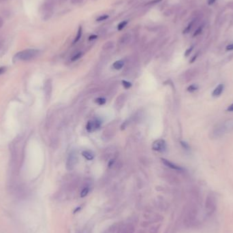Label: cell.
<instances>
[{
	"mask_svg": "<svg viewBox=\"0 0 233 233\" xmlns=\"http://www.w3.org/2000/svg\"><path fill=\"white\" fill-rule=\"evenodd\" d=\"M215 1L216 0H208V4L209 5H212V4L215 3Z\"/></svg>",
	"mask_w": 233,
	"mask_h": 233,
	"instance_id": "obj_26",
	"label": "cell"
},
{
	"mask_svg": "<svg viewBox=\"0 0 233 233\" xmlns=\"http://www.w3.org/2000/svg\"><path fill=\"white\" fill-rule=\"evenodd\" d=\"M77 163V155L74 151H72L68 155L66 162L67 169L69 171H72Z\"/></svg>",
	"mask_w": 233,
	"mask_h": 233,
	"instance_id": "obj_2",
	"label": "cell"
},
{
	"mask_svg": "<svg viewBox=\"0 0 233 233\" xmlns=\"http://www.w3.org/2000/svg\"><path fill=\"white\" fill-rule=\"evenodd\" d=\"M181 145L183 146V147L185 149H190L189 145H188L187 143H186L185 142H183V141H181Z\"/></svg>",
	"mask_w": 233,
	"mask_h": 233,
	"instance_id": "obj_20",
	"label": "cell"
},
{
	"mask_svg": "<svg viewBox=\"0 0 233 233\" xmlns=\"http://www.w3.org/2000/svg\"><path fill=\"white\" fill-rule=\"evenodd\" d=\"M123 65H124L123 61L118 60L117 61V62H114L113 64H112V68H113L115 70H121V68L123 67Z\"/></svg>",
	"mask_w": 233,
	"mask_h": 233,
	"instance_id": "obj_9",
	"label": "cell"
},
{
	"mask_svg": "<svg viewBox=\"0 0 233 233\" xmlns=\"http://www.w3.org/2000/svg\"><path fill=\"white\" fill-rule=\"evenodd\" d=\"M40 51L37 49H25L22 51L18 52L14 56V61L18 62H27L32 60L39 55Z\"/></svg>",
	"mask_w": 233,
	"mask_h": 233,
	"instance_id": "obj_1",
	"label": "cell"
},
{
	"mask_svg": "<svg viewBox=\"0 0 233 233\" xmlns=\"http://www.w3.org/2000/svg\"><path fill=\"white\" fill-rule=\"evenodd\" d=\"M160 1H162V0H153V1L150 2V4H156V3H158V2H159Z\"/></svg>",
	"mask_w": 233,
	"mask_h": 233,
	"instance_id": "obj_28",
	"label": "cell"
},
{
	"mask_svg": "<svg viewBox=\"0 0 233 233\" xmlns=\"http://www.w3.org/2000/svg\"><path fill=\"white\" fill-rule=\"evenodd\" d=\"M89 187H85L84 188V189L82 190V192L81 193V197H85L89 193Z\"/></svg>",
	"mask_w": 233,
	"mask_h": 233,
	"instance_id": "obj_16",
	"label": "cell"
},
{
	"mask_svg": "<svg viewBox=\"0 0 233 233\" xmlns=\"http://www.w3.org/2000/svg\"><path fill=\"white\" fill-rule=\"evenodd\" d=\"M81 36H82V27H79V30H78V32H77V34H76V37H75L74 41V42H73V43L75 44V43H76L77 42H79V40L81 39Z\"/></svg>",
	"mask_w": 233,
	"mask_h": 233,
	"instance_id": "obj_10",
	"label": "cell"
},
{
	"mask_svg": "<svg viewBox=\"0 0 233 233\" xmlns=\"http://www.w3.org/2000/svg\"><path fill=\"white\" fill-rule=\"evenodd\" d=\"M227 110L229 112H233V104H232L231 105H230L229 107H228Z\"/></svg>",
	"mask_w": 233,
	"mask_h": 233,
	"instance_id": "obj_24",
	"label": "cell"
},
{
	"mask_svg": "<svg viewBox=\"0 0 233 233\" xmlns=\"http://www.w3.org/2000/svg\"><path fill=\"white\" fill-rule=\"evenodd\" d=\"M166 144L165 140L160 139L157 140L152 145V149L159 152H163L166 150Z\"/></svg>",
	"mask_w": 233,
	"mask_h": 233,
	"instance_id": "obj_4",
	"label": "cell"
},
{
	"mask_svg": "<svg viewBox=\"0 0 233 233\" xmlns=\"http://www.w3.org/2000/svg\"><path fill=\"white\" fill-rule=\"evenodd\" d=\"M6 70H7L6 67H4V66L0 67V75L4 74V73L6 72Z\"/></svg>",
	"mask_w": 233,
	"mask_h": 233,
	"instance_id": "obj_21",
	"label": "cell"
},
{
	"mask_svg": "<svg viewBox=\"0 0 233 233\" xmlns=\"http://www.w3.org/2000/svg\"><path fill=\"white\" fill-rule=\"evenodd\" d=\"M192 50H193V46L190 47V49H188L186 51H185V56H186V57H187V56L189 55L190 54V53H191V52H192Z\"/></svg>",
	"mask_w": 233,
	"mask_h": 233,
	"instance_id": "obj_22",
	"label": "cell"
},
{
	"mask_svg": "<svg viewBox=\"0 0 233 233\" xmlns=\"http://www.w3.org/2000/svg\"><path fill=\"white\" fill-rule=\"evenodd\" d=\"M97 37L98 36H96V35H91V36H89V40H93L97 38Z\"/></svg>",
	"mask_w": 233,
	"mask_h": 233,
	"instance_id": "obj_25",
	"label": "cell"
},
{
	"mask_svg": "<svg viewBox=\"0 0 233 233\" xmlns=\"http://www.w3.org/2000/svg\"><path fill=\"white\" fill-rule=\"evenodd\" d=\"M223 88H224V85L223 84H220L218 86L216 87L214 89L213 93H212V96L213 97L217 98L219 97L223 91Z\"/></svg>",
	"mask_w": 233,
	"mask_h": 233,
	"instance_id": "obj_6",
	"label": "cell"
},
{
	"mask_svg": "<svg viewBox=\"0 0 233 233\" xmlns=\"http://www.w3.org/2000/svg\"><path fill=\"white\" fill-rule=\"evenodd\" d=\"M215 208V201H214L212 198H208L206 202V209H207V211H208L209 212L211 213L212 211H213Z\"/></svg>",
	"mask_w": 233,
	"mask_h": 233,
	"instance_id": "obj_7",
	"label": "cell"
},
{
	"mask_svg": "<svg viewBox=\"0 0 233 233\" xmlns=\"http://www.w3.org/2000/svg\"><path fill=\"white\" fill-rule=\"evenodd\" d=\"M81 209V207H77V208L76 209H75V210H74V213H76L77 212V211H80V209Z\"/></svg>",
	"mask_w": 233,
	"mask_h": 233,
	"instance_id": "obj_29",
	"label": "cell"
},
{
	"mask_svg": "<svg viewBox=\"0 0 233 233\" xmlns=\"http://www.w3.org/2000/svg\"><path fill=\"white\" fill-rule=\"evenodd\" d=\"M161 159H162V163H163L165 166H168V168L173 169V170H175V171H181L183 170V168H181V167L177 166L176 164L173 163V162L168 161V159H164V158H162Z\"/></svg>",
	"mask_w": 233,
	"mask_h": 233,
	"instance_id": "obj_5",
	"label": "cell"
},
{
	"mask_svg": "<svg viewBox=\"0 0 233 233\" xmlns=\"http://www.w3.org/2000/svg\"><path fill=\"white\" fill-rule=\"evenodd\" d=\"M109 18V16L108 15H102V16H100V17L97 18V21H104L107 19V18Z\"/></svg>",
	"mask_w": 233,
	"mask_h": 233,
	"instance_id": "obj_19",
	"label": "cell"
},
{
	"mask_svg": "<svg viewBox=\"0 0 233 233\" xmlns=\"http://www.w3.org/2000/svg\"><path fill=\"white\" fill-rule=\"evenodd\" d=\"M106 102H107V100H106L105 98H102V97H100V98H97L95 100V102L96 104H98V105L100 106H102V105H104V104L106 103Z\"/></svg>",
	"mask_w": 233,
	"mask_h": 233,
	"instance_id": "obj_11",
	"label": "cell"
},
{
	"mask_svg": "<svg viewBox=\"0 0 233 233\" xmlns=\"http://www.w3.org/2000/svg\"><path fill=\"white\" fill-rule=\"evenodd\" d=\"M128 24V21H122L121 23H120L118 25V30H122L123 29V28L126 27V25Z\"/></svg>",
	"mask_w": 233,
	"mask_h": 233,
	"instance_id": "obj_15",
	"label": "cell"
},
{
	"mask_svg": "<svg viewBox=\"0 0 233 233\" xmlns=\"http://www.w3.org/2000/svg\"><path fill=\"white\" fill-rule=\"evenodd\" d=\"M193 24H194V22H193V21H192V22L190 23V24H189V25H188L187 27L186 28H185V29L184 30V32H183V33H184V34H186V33L189 32L190 31V29H192V26H193Z\"/></svg>",
	"mask_w": 233,
	"mask_h": 233,
	"instance_id": "obj_17",
	"label": "cell"
},
{
	"mask_svg": "<svg viewBox=\"0 0 233 233\" xmlns=\"http://www.w3.org/2000/svg\"><path fill=\"white\" fill-rule=\"evenodd\" d=\"M202 26H201V27L198 28V29L196 30V32H194V36H196L198 35H199L202 32Z\"/></svg>",
	"mask_w": 233,
	"mask_h": 233,
	"instance_id": "obj_18",
	"label": "cell"
},
{
	"mask_svg": "<svg viewBox=\"0 0 233 233\" xmlns=\"http://www.w3.org/2000/svg\"><path fill=\"white\" fill-rule=\"evenodd\" d=\"M101 126V122L98 119H93L89 121L86 125V129L88 132H93L96 129H99Z\"/></svg>",
	"mask_w": 233,
	"mask_h": 233,
	"instance_id": "obj_3",
	"label": "cell"
},
{
	"mask_svg": "<svg viewBox=\"0 0 233 233\" xmlns=\"http://www.w3.org/2000/svg\"><path fill=\"white\" fill-rule=\"evenodd\" d=\"M82 55H83V53H82L81 52H80V53H76V55H74V56H73V57H72V59H71L72 62H75V61L78 60H79V59H80V58H81V57H82Z\"/></svg>",
	"mask_w": 233,
	"mask_h": 233,
	"instance_id": "obj_14",
	"label": "cell"
},
{
	"mask_svg": "<svg viewBox=\"0 0 233 233\" xmlns=\"http://www.w3.org/2000/svg\"><path fill=\"white\" fill-rule=\"evenodd\" d=\"M4 25V20L1 16H0V28H1Z\"/></svg>",
	"mask_w": 233,
	"mask_h": 233,
	"instance_id": "obj_27",
	"label": "cell"
},
{
	"mask_svg": "<svg viewBox=\"0 0 233 233\" xmlns=\"http://www.w3.org/2000/svg\"><path fill=\"white\" fill-rule=\"evenodd\" d=\"M6 1H8V0H0V3H2V2Z\"/></svg>",
	"mask_w": 233,
	"mask_h": 233,
	"instance_id": "obj_30",
	"label": "cell"
},
{
	"mask_svg": "<svg viewBox=\"0 0 233 233\" xmlns=\"http://www.w3.org/2000/svg\"><path fill=\"white\" fill-rule=\"evenodd\" d=\"M197 89H198V86L196 85L193 84V85H191L188 87L187 91H189V92H194V91L197 90Z\"/></svg>",
	"mask_w": 233,
	"mask_h": 233,
	"instance_id": "obj_13",
	"label": "cell"
},
{
	"mask_svg": "<svg viewBox=\"0 0 233 233\" xmlns=\"http://www.w3.org/2000/svg\"><path fill=\"white\" fill-rule=\"evenodd\" d=\"M82 155H83L87 160H93L94 159V157H95V155H94L92 151L87 150L83 151L82 152Z\"/></svg>",
	"mask_w": 233,
	"mask_h": 233,
	"instance_id": "obj_8",
	"label": "cell"
},
{
	"mask_svg": "<svg viewBox=\"0 0 233 233\" xmlns=\"http://www.w3.org/2000/svg\"><path fill=\"white\" fill-rule=\"evenodd\" d=\"M121 83H122V85L123 86V87L125 89H129L132 86V84L130 82L125 81V80H123V81H122Z\"/></svg>",
	"mask_w": 233,
	"mask_h": 233,
	"instance_id": "obj_12",
	"label": "cell"
},
{
	"mask_svg": "<svg viewBox=\"0 0 233 233\" xmlns=\"http://www.w3.org/2000/svg\"><path fill=\"white\" fill-rule=\"evenodd\" d=\"M226 49V51H232L233 50V43L229 44V45H228Z\"/></svg>",
	"mask_w": 233,
	"mask_h": 233,
	"instance_id": "obj_23",
	"label": "cell"
}]
</instances>
